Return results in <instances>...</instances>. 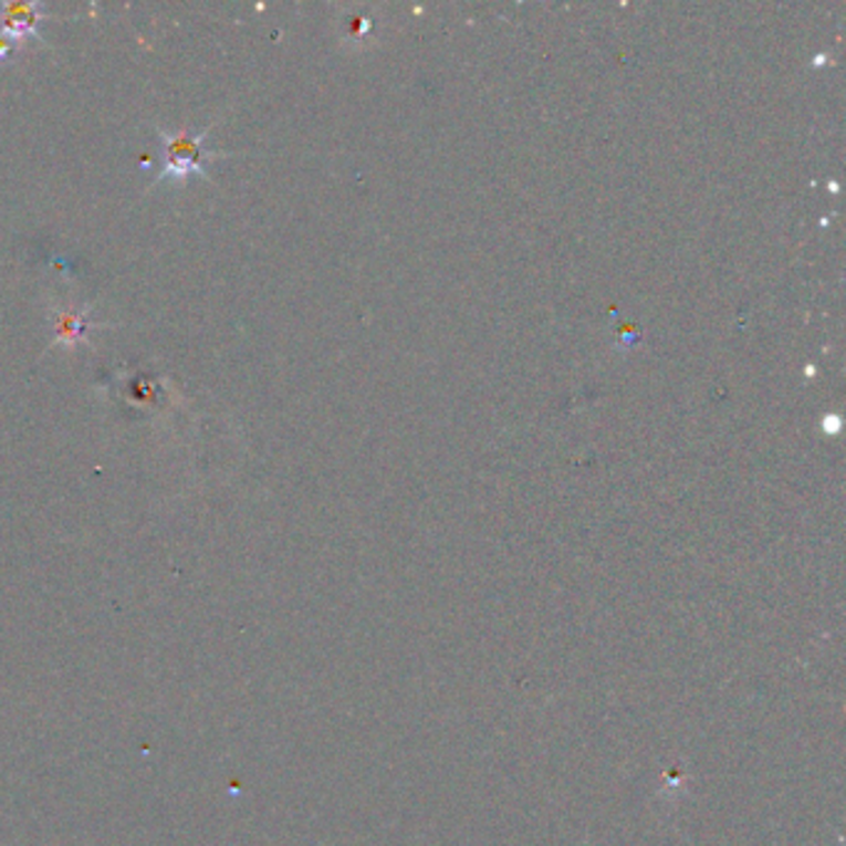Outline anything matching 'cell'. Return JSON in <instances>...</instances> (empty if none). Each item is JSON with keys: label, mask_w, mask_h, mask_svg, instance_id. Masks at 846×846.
I'll list each match as a JSON object with an SVG mask.
<instances>
[{"label": "cell", "mask_w": 846, "mask_h": 846, "mask_svg": "<svg viewBox=\"0 0 846 846\" xmlns=\"http://www.w3.org/2000/svg\"><path fill=\"white\" fill-rule=\"evenodd\" d=\"M207 132L209 127L194 129V132L157 129L159 142H161V159H165V165H161L157 175V185L165 179L185 181L191 175L207 177V165L219 157V152L203 147Z\"/></svg>", "instance_id": "1"}, {"label": "cell", "mask_w": 846, "mask_h": 846, "mask_svg": "<svg viewBox=\"0 0 846 846\" xmlns=\"http://www.w3.org/2000/svg\"><path fill=\"white\" fill-rule=\"evenodd\" d=\"M43 18V3H0V33L13 40L40 38L38 25Z\"/></svg>", "instance_id": "2"}, {"label": "cell", "mask_w": 846, "mask_h": 846, "mask_svg": "<svg viewBox=\"0 0 846 846\" xmlns=\"http://www.w3.org/2000/svg\"><path fill=\"white\" fill-rule=\"evenodd\" d=\"M53 325H55V343H60V345L85 343L87 331L93 328V321H90V309L58 311L53 315Z\"/></svg>", "instance_id": "3"}, {"label": "cell", "mask_w": 846, "mask_h": 846, "mask_svg": "<svg viewBox=\"0 0 846 846\" xmlns=\"http://www.w3.org/2000/svg\"><path fill=\"white\" fill-rule=\"evenodd\" d=\"M18 55V40L0 33V65L10 63Z\"/></svg>", "instance_id": "4"}]
</instances>
